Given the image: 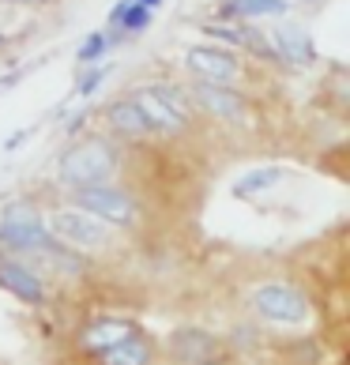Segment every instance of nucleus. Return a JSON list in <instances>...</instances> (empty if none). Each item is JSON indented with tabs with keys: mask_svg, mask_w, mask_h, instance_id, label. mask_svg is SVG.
I'll use <instances>...</instances> for the list:
<instances>
[{
	"mask_svg": "<svg viewBox=\"0 0 350 365\" xmlns=\"http://www.w3.org/2000/svg\"><path fill=\"white\" fill-rule=\"evenodd\" d=\"M113 170H117V147L105 143V140L76 143L72 151H64V158H61V181L68 188L110 181Z\"/></svg>",
	"mask_w": 350,
	"mask_h": 365,
	"instance_id": "f257e3e1",
	"label": "nucleus"
},
{
	"mask_svg": "<svg viewBox=\"0 0 350 365\" xmlns=\"http://www.w3.org/2000/svg\"><path fill=\"white\" fill-rule=\"evenodd\" d=\"M76 192V207L94 215V219L110 222V226H128L136 219V204L128 200V192H120L117 185L110 181H98V185H83V188H72Z\"/></svg>",
	"mask_w": 350,
	"mask_h": 365,
	"instance_id": "f03ea898",
	"label": "nucleus"
},
{
	"mask_svg": "<svg viewBox=\"0 0 350 365\" xmlns=\"http://www.w3.org/2000/svg\"><path fill=\"white\" fill-rule=\"evenodd\" d=\"M136 106L143 110L147 125L158 132H181L188 125V102L177 87H166V83L143 87L136 94Z\"/></svg>",
	"mask_w": 350,
	"mask_h": 365,
	"instance_id": "7ed1b4c3",
	"label": "nucleus"
},
{
	"mask_svg": "<svg viewBox=\"0 0 350 365\" xmlns=\"http://www.w3.org/2000/svg\"><path fill=\"white\" fill-rule=\"evenodd\" d=\"M49 241V226L38 219L34 207H8L0 219V245L16 256H31Z\"/></svg>",
	"mask_w": 350,
	"mask_h": 365,
	"instance_id": "20e7f679",
	"label": "nucleus"
},
{
	"mask_svg": "<svg viewBox=\"0 0 350 365\" xmlns=\"http://www.w3.org/2000/svg\"><path fill=\"white\" fill-rule=\"evenodd\" d=\"M49 230L68 249H98V245L110 241V222L94 219V215H87V211H57V215H49Z\"/></svg>",
	"mask_w": 350,
	"mask_h": 365,
	"instance_id": "39448f33",
	"label": "nucleus"
},
{
	"mask_svg": "<svg viewBox=\"0 0 350 365\" xmlns=\"http://www.w3.org/2000/svg\"><path fill=\"white\" fill-rule=\"evenodd\" d=\"M252 305L257 313L275 320V324H302L309 317V305H305V294L294 290V287H282V282H267L252 294Z\"/></svg>",
	"mask_w": 350,
	"mask_h": 365,
	"instance_id": "423d86ee",
	"label": "nucleus"
},
{
	"mask_svg": "<svg viewBox=\"0 0 350 365\" xmlns=\"http://www.w3.org/2000/svg\"><path fill=\"white\" fill-rule=\"evenodd\" d=\"M185 64L196 79H207V83H234L237 79V57L230 49H215V46H192L185 53Z\"/></svg>",
	"mask_w": 350,
	"mask_h": 365,
	"instance_id": "0eeeda50",
	"label": "nucleus"
},
{
	"mask_svg": "<svg viewBox=\"0 0 350 365\" xmlns=\"http://www.w3.org/2000/svg\"><path fill=\"white\" fill-rule=\"evenodd\" d=\"M192 98L200 110H207L222 120H245V98L230 87V83H207V79H200Z\"/></svg>",
	"mask_w": 350,
	"mask_h": 365,
	"instance_id": "6e6552de",
	"label": "nucleus"
},
{
	"mask_svg": "<svg viewBox=\"0 0 350 365\" xmlns=\"http://www.w3.org/2000/svg\"><path fill=\"white\" fill-rule=\"evenodd\" d=\"M272 49H275V61L294 64V68H305V64L316 61L313 38H309V31H305V26H298V23L279 26V31L272 34Z\"/></svg>",
	"mask_w": 350,
	"mask_h": 365,
	"instance_id": "1a4fd4ad",
	"label": "nucleus"
},
{
	"mask_svg": "<svg viewBox=\"0 0 350 365\" xmlns=\"http://www.w3.org/2000/svg\"><path fill=\"white\" fill-rule=\"evenodd\" d=\"M0 287L8 294H16L26 305H42V297H46L42 279H38L26 264H19V256H4V260H0Z\"/></svg>",
	"mask_w": 350,
	"mask_h": 365,
	"instance_id": "9d476101",
	"label": "nucleus"
},
{
	"mask_svg": "<svg viewBox=\"0 0 350 365\" xmlns=\"http://www.w3.org/2000/svg\"><path fill=\"white\" fill-rule=\"evenodd\" d=\"M290 11V0H226V19H279Z\"/></svg>",
	"mask_w": 350,
	"mask_h": 365,
	"instance_id": "9b49d317",
	"label": "nucleus"
},
{
	"mask_svg": "<svg viewBox=\"0 0 350 365\" xmlns=\"http://www.w3.org/2000/svg\"><path fill=\"white\" fill-rule=\"evenodd\" d=\"M110 128L120 132V136H132V140H140V136L151 132V125H147V117L136 106V98H125V102L110 106Z\"/></svg>",
	"mask_w": 350,
	"mask_h": 365,
	"instance_id": "f8f14e48",
	"label": "nucleus"
},
{
	"mask_svg": "<svg viewBox=\"0 0 350 365\" xmlns=\"http://www.w3.org/2000/svg\"><path fill=\"white\" fill-rule=\"evenodd\" d=\"M151 8L136 4V0H117L113 11H110V26H117L120 34H143L151 26Z\"/></svg>",
	"mask_w": 350,
	"mask_h": 365,
	"instance_id": "ddd939ff",
	"label": "nucleus"
},
{
	"mask_svg": "<svg viewBox=\"0 0 350 365\" xmlns=\"http://www.w3.org/2000/svg\"><path fill=\"white\" fill-rule=\"evenodd\" d=\"M102 354V365H151V346L136 335H125L120 343L98 350Z\"/></svg>",
	"mask_w": 350,
	"mask_h": 365,
	"instance_id": "4468645a",
	"label": "nucleus"
},
{
	"mask_svg": "<svg viewBox=\"0 0 350 365\" xmlns=\"http://www.w3.org/2000/svg\"><path fill=\"white\" fill-rule=\"evenodd\" d=\"M125 335H132V324L128 320H94L91 328L83 331V346L87 350H105V346L120 343Z\"/></svg>",
	"mask_w": 350,
	"mask_h": 365,
	"instance_id": "2eb2a0df",
	"label": "nucleus"
},
{
	"mask_svg": "<svg viewBox=\"0 0 350 365\" xmlns=\"http://www.w3.org/2000/svg\"><path fill=\"white\" fill-rule=\"evenodd\" d=\"M282 178H287V170L282 166H264V170H252V173H245L237 185H234V196H241V200H249V196H257V192H267V188H275Z\"/></svg>",
	"mask_w": 350,
	"mask_h": 365,
	"instance_id": "dca6fc26",
	"label": "nucleus"
},
{
	"mask_svg": "<svg viewBox=\"0 0 350 365\" xmlns=\"http://www.w3.org/2000/svg\"><path fill=\"white\" fill-rule=\"evenodd\" d=\"M177 354L181 358H188V361H200V354H211L215 350V339L211 335H204V331H196V328H185L181 335H177Z\"/></svg>",
	"mask_w": 350,
	"mask_h": 365,
	"instance_id": "f3484780",
	"label": "nucleus"
},
{
	"mask_svg": "<svg viewBox=\"0 0 350 365\" xmlns=\"http://www.w3.org/2000/svg\"><path fill=\"white\" fill-rule=\"evenodd\" d=\"M105 49H110V38H105L102 31H94V34L83 38V46L76 49V61H79V64H94Z\"/></svg>",
	"mask_w": 350,
	"mask_h": 365,
	"instance_id": "a211bd4d",
	"label": "nucleus"
},
{
	"mask_svg": "<svg viewBox=\"0 0 350 365\" xmlns=\"http://www.w3.org/2000/svg\"><path fill=\"white\" fill-rule=\"evenodd\" d=\"M204 31H207L211 38H219V42H230V46H241V42H245V31H241V26L211 23V26H204Z\"/></svg>",
	"mask_w": 350,
	"mask_h": 365,
	"instance_id": "6ab92c4d",
	"label": "nucleus"
},
{
	"mask_svg": "<svg viewBox=\"0 0 350 365\" xmlns=\"http://www.w3.org/2000/svg\"><path fill=\"white\" fill-rule=\"evenodd\" d=\"M105 76H110V68H87L83 79H79V87H76V94H83V98H87V94H94V91L105 83Z\"/></svg>",
	"mask_w": 350,
	"mask_h": 365,
	"instance_id": "aec40b11",
	"label": "nucleus"
},
{
	"mask_svg": "<svg viewBox=\"0 0 350 365\" xmlns=\"http://www.w3.org/2000/svg\"><path fill=\"white\" fill-rule=\"evenodd\" d=\"M136 4H143V8H151V11H155L158 4H163V0H136Z\"/></svg>",
	"mask_w": 350,
	"mask_h": 365,
	"instance_id": "412c9836",
	"label": "nucleus"
},
{
	"mask_svg": "<svg viewBox=\"0 0 350 365\" xmlns=\"http://www.w3.org/2000/svg\"><path fill=\"white\" fill-rule=\"evenodd\" d=\"M204 365H207V361H204Z\"/></svg>",
	"mask_w": 350,
	"mask_h": 365,
	"instance_id": "4be33fe9",
	"label": "nucleus"
}]
</instances>
